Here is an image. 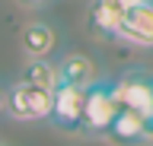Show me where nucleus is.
<instances>
[{"mask_svg": "<svg viewBox=\"0 0 153 146\" xmlns=\"http://www.w3.org/2000/svg\"><path fill=\"white\" fill-rule=\"evenodd\" d=\"M19 7H26V10H38V7H48L51 0H16Z\"/></svg>", "mask_w": 153, "mask_h": 146, "instance_id": "9d476101", "label": "nucleus"}, {"mask_svg": "<svg viewBox=\"0 0 153 146\" xmlns=\"http://www.w3.org/2000/svg\"><path fill=\"white\" fill-rule=\"evenodd\" d=\"M124 7L121 0H93L89 3V32L96 38H115L118 35V26H121V16H124Z\"/></svg>", "mask_w": 153, "mask_h": 146, "instance_id": "423d86ee", "label": "nucleus"}, {"mask_svg": "<svg viewBox=\"0 0 153 146\" xmlns=\"http://www.w3.org/2000/svg\"><path fill=\"white\" fill-rule=\"evenodd\" d=\"M3 111H7V89L0 86V114H3Z\"/></svg>", "mask_w": 153, "mask_h": 146, "instance_id": "9b49d317", "label": "nucleus"}, {"mask_svg": "<svg viewBox=\"0 0 153 146\" xmlns=\"http://www.w3.org/2000/svg\"><path fill=\"white\" fill-rule=\"evenodd\" d=\"M115 111H118V95H115V83L108 79H96L83 92V134L89 136H105L112 124Z\"/></svg>", "mask_w": 153, "mask_h": 146, "instance_id": "f257e3e1", "label": "nucleus"}, {"mask_svg": "<svg viewBox=\"0 0 153 146\" xmlns=\"http://www.w3.org/2000/svg\"><path fill=\"white\" fill-rule=\"evenodd\" d=\"M57 73H61V83H67V86H80V89H86L89 83L99 79L96 60L89 57V54H80V51L64 54V57L57 60Z\"/></svg>", "mask_w": 153, "mask_h": 146, "instance_id": "6e6552de", "label": "nucleus"}, {"mask_svg": "<svg viewBox=\"0 0 153 146\" xmlns=\"http://www.w3.org/2000/svg\"><path fill=\"white\" fill-rule=\"evenodd\" d=\"M19 48H22L26 57H51L54 48H57L54 26H48V22H42V19L26 22V29L19 35Z\"/></svg>", "mask_w": 153, "mask_h": 146, "instance_id": "0eeeda50", "label": "nucleus"}, {"mask_svg": "<svg viewBox=\"0 0 153 146\" xmlns=\"http://www.w3.org/2000/svg\"><path fill=\"white\" fill-rule=\"evenodd\" d=\"M105 136L115 140V143H140V140H153L150 117L140 114V111H134V108H128V105H118V111H115V117H112V124H108V130H105Z\"/></svg>", "mask_w": 153, "mask_h": 146, "instance_id": "39448f33", "label": "nucleus"}, {"mask_svg": "<svg viewBox=\"0 0 153 146\" xmlns=\"http://www.w3.org/2000/svg\"><path fill=\"white\" fill-rule=\"evenodd\" d=\"M83 92L86 89H80V86L57 83L54 98H51V114H48V121H51L57 130L83 134Z\"/></svg>", "mask_w": 153, "mask_h": 146, "instance_id": "7ed1b4c3", "label": "nucleus"}, {"mask_svg": "<svg viewBox=\"0 0 153 146\" xmlns=\"http://www.w3.org/2000/svg\"><path fill=\"white\" fill-rule=\"evenodd\" d=\"M19 79L35 83V86L51 89V92H54L57 83H61V73H57V64H51L48 57H26V67H22Z\"/></svg>", "mask_w": 153, "mask_h": 146, "instance_id": "1a4fd4ad", "label": "nucleus"}, {"mask_svg": "<svg viewBox=\"0 0 153 146\" xmlns=\"http://www.w3.org/2000/svg\"><path fill=\"white\" fill-rule=\"evenodd\" d=\"M124 7H137V3H147V0H121Z\"/></svg>", "mask_w": 153, "mask_h": 146, "instance_id": "f8f14e48", "label": "nucleus"}, {"mask_svg": "<svg viewBox=\"0 0 153 146\" xmlns=\"http://www.w3.org/2000/svg\"><path fill=\"white\" fill-rule=\"evenodd\" d=\"M51 98H54L51 89H42L35 83H26V79H16L7 89V114L13 121H45L51 114Z\"/></svg>", "mask_w": 153, "mask_h": 146, "instance_id": "f03ea898", "label": "nucleus"}, {"mask_svg": "<svg viewBox=\"0 0 153 146\" xmlns=\"http://www.w3.org/2000/svg\"><path fill=\"white\" fill-rule=\"evenodd\" d=\"M115 38L128 41V45H134V48H153V0L124 10Z\"/></svg>", "mask_w": 153, "mask_h": 146, "instance_id": "20e7f679", "label": "nucleus"}]
</instances>
